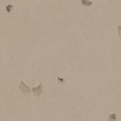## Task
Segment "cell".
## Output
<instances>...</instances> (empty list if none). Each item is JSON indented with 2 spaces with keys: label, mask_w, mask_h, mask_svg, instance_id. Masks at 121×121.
<instances>
[{
  "label": "cell",
  "mask_w": 121,
  "mask_h": 121,
  "mask_svg": "<svg viewBox=\"0 0 121 121\" xmlns=\"http://www.w3.org/2000/svg\"><path fill=\"white\" fill-rule=\"evenodd\" d=\"M58 81H59V82H62L64 81V79H63V78H60V77H58Z\"/></svg>",
  "instance_id": "7"
},
{
  "label": "cell",
  "mask_w": 121,
  "mask_h": 121,
  "mask_svg": "<svg viewBox=\"0 0 121 121\" xmlns=\"http://www.w3.org/2000/svg\"><path fill=\"white\" fill-rule=\"evenodd\" d=\"M32 91L34 93V95L35 96L39 97L41 95V94L43 93V85H42V83L40 82V84L37 87H33Z\"/></svg>",
  "instance_id": "2"
},
{
  "label": "cell",
  "mask_w": 121,
  "mask_h": 121,
  "mask_svg": "<svg viewBox=\"0 0 121 121\" xmlns=\"http://www.w3.org/2000/svg\"><path fill=\"white\" fill-rule=\"evenodd\" d=\"M18 89L24 94H27V93L29 94L30 91V87H29L27 85H26L23 81L20 82V84L18 86Z\"/></svg>",
  "instance_id": "1"
},
{
  "label": "cell",
  "mask_w": 121,
  "mask_h": 121,
  "mask_svg": "<svg viewBox=\"0 0 121 121\" xmlns=\"http://www.w3.org/2000/svg\"><path fill=\"white\" fill-rule=\"evenodd\" d=\"M117 30H118V36H119V37H120L121 39V26H118Z\"/></svg>",
  "instance_id": "6"
},
{
  "label": "cell",
  "mask_w": 121,
  "mask_h": 121,
  "mask_svg": "<svg viewBox=\"0 0 121 121\" xmlns=\"http://www.w3.org/2000/svg\"><path fill=\"white\" fill-rule=\"evenodd\" d=\"M81 4L85 7H90L92 5L93 3L89 0H81Z\"/></svg>",
  "instance_id": "3"
},
{
  "label": "cell",
  "mask_w": 121,
  "mask_h": 121,
  "mask_svg": "<svg viewBox=\"0 0 121 121\" xmlns=\"http://www.w3.org/2000/svg\"><path fill=\"white\" fill-rule=\"evenodd\" d=\"M13 9H14V5H10V4L8 5L5 7V10L8 13H10L13 10Z\"/></svg>",
  "instance_id": "5"
},
{
  "label": "cell",
  "mask_w": 121,
  "mask_h": 121,
  "mask_svg": "<svg viewBox=\"0 0 121 121\" xmlns=\"http://www.w3.org/2000/svg\"><path fill=\"white\" fill-rule=\"evenodd\" d=\"M116 120V114H110L108 117V121H115Z\"/></svg>",
  "instance_id": "4"
}]
</instances>
